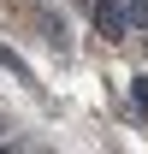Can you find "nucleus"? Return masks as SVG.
<instances>
[]
</instances>
